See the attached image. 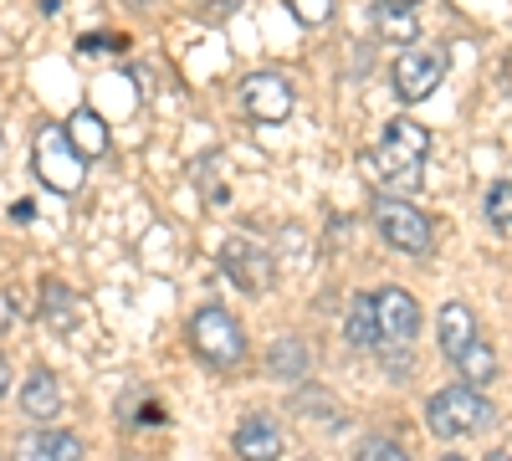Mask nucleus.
I'll return each mask as SVG.
<instances>
[{
    "label": "nucleus",
    "mask_w": 512,
    "mask_h": 461,
    "mask_svg": "<svg viewBox=\"0 0 512 461\" xmlns=\"http://www.w3.org/2000/svg\"><path fill=\"white\" fill-rule=\"evenodd\" d=\"M425 159H431V134L410 118H390L384 139L369 149V170L384 180L390 195H415L425 180Z\"/></svg>",
    "instance_id": "nucleus-1"
},
{
    "label": "nucleus",
    "mask_w": 512,
    "mask_h": 461,
    "mask_svg": "<svg viewBox=\"0 0 512 461\" xmlns=\"http://www.w3.org/2000/svg\"><path fill=\"white\" fill-rule=\"evenodd\" d=\"M425 426L436 436L456 441V436H472V431H487L492 426V400L472 385H446L425 400Z\"/></svg>",
    "instance_id": "nucleus-2"
},
{
    "label": "nucleus",
    "mask_w": 512,
    "mask_h": 461,
    "mask_svg": "<svg viewBox=\"0 0 512 461\" xmlns=\"http://www.w3.org/2000/svg\"><path fill=\"white\" fill-rule=\"evenodd\" d=\"M36 175L57 195H77L82 180H88V159L77 154L67 123H41L36 129Z\"/></svg>",
    "instance_id": "nucleus-3"
},
{
    "label": "nucleus",
    "mask_w": 512,
    "mask_h": 461,
    "mask_svg": "<svg viewBox=\"0 0 512 461\" xmlns=\"http://www.w3.org/2000/svg\"><path fill=\"white\" fill-rule=\"evenodd\" d=\"M190 349L210 364V369H236L246 359V333L241 323L221 308V303H205L190 318Z\"/></svg>",
    "instance_id": "nucleus-4"
},
{
    "label": "nucleus",
    "mask_w": 512,
    "mask_h": 461,
    "mask_svg": "<svg viewBox=\"0 0 512 461\" xmlns=\"http://www.w3.org/2000/svg\"><path fill=\"white\" fill-rule=\"evenodd\" d=\"M374 226H379V236L390 241L395 251H405V257L431 251V221H425L415 205L395 200V195H379L374 200Z\"/></svg>",
    "instance_id": "nucleus-5"
},
{
    "label": "nucleus",
    "mask_w": 512,
    "mask_h": 461,
    "mask_svg": "<svg viewBox=\"0 0 512 461\" xmlns=\"http://www.w3.org/2000/svg\"><path fill=\"white\" fill-rule=\"evenodd\" d=\"M441 77H446V57L415 47V52H405V57L395 62V93H400L405 103H420V98H431V93L441 88Z\"/></svg>",
    "instance_id": "nucleus-6"
},
{
    "label": "nucleus",
    "mask_w": 512,
    "mask_h": 461,
    "mask_svg": "<svg viewBox=\"0 0 512 461\" xmlns=\"http://www.w3.org/2000/svg\"><path fill=\"white\" fill-rule=\"evenodd\" d=\"M374 318H379V339L384 344H410L420 333V308H415L410 292H400V287L374 292Z\"/></svg>",
    "instance_id": "nucleus-7"
},
{
    "label": "nucleus",
    "mask_w": 512,
    "mask_h": 461,
    "mask_svg": "<svg viewBox=\"0 0 512 461\" xmlns=\"http://www.w3.org/2000/svg\"><path fill=\"white\" fill-rule=\"evenodd\" d=\"M241 103L256 123H282L292 113V88L277 77V72H251L241 82Z\"/></svg>",
    "instance_id": "nucleus-8"
},
{
    "label": "nucleus",
    "mask_w": 512,
    "mask_h": 461,
    "mask_svg": "<svg viewBox=\"0 0 512 461\" xmlns=\"http://www.w3.org/2000/svg\"><path fill=\"white\" fill-rule=\"evenodd\" d=\"M221 262H226V272L236 277L241 292L272 287V257H267V246H256V241H246V236H231L226 251H221Z\"/></svg>",
    "instance_id": "nucleus-9"
},
{
    "label": "nucleus",
    "mask_w": 512,
    "mask_h": 461,
    "mask_svg": "<svg viewBox=\"0 0 512 461\" xmlns=\"http://www.w3.org/2000/svg\"><path fill=\"white\" fill-rule=\"evenodd\" d=\"M21 415L36 426H47L62 415V385H57V374L52 369H31L26 374V385H21Z\"/></svg>",
    "instance_id": "nucleus-10"
},
{
    "label": "nucleus",
    "mask_w": 512,
    "mask_h": 461,
    "mask_svg": "<svg viewBox=\"0 0 512 461\" xmlns=\"http://www.w3.org/2000/svg\"><path fill=\"white\" fill-rule=\"evenodd\" d=\"M236 451L246 461H277L282 456V426L272 421V415H246V421L236 426Z\"/></svg>",
    "instance_id": "nucleus-11"
},
{
    "label": "nucleus",
    "mask_w": 512,
    "mask_h": 461,
    "mask_svg": "<svg viewBox=\"0 0 512 461\" xmlns=\"http://www.w3.org/2000/svg\"><path fill=\"white\" fill-rule=\"evenodd\" d=\"M436 339H441V354L456 364L466 349H472V344L482 339L472 308H466V303H446V308H441V318H436Z\"/></svg>",
    "instance_id": "nucleus-12"
},
{
    "label": "nucleus",
    "mask_w": 512,
    "mask_h": 461,
    "mask_svg": "<svg viewBox=\"0 0 512 461\" xmlns=\"http://www.w3.org/2000/svg\"><path fill=\"white\" fill-rule=\"evenodd\" d=\"M16 461H82V441L72 431H36L16 446Z\"/></svg>",
    "instance_id": "nucleus-13"
},
{
    "label": "nucleus",
    "mask_w": 512,
    "mask_h": 461,
    "mask_svg": "<svg viewBox=\"0 0 512 461\" xmlns=\"http://www.w3.org/2000/svg\"><path fill=\"white\" fill-rule=\"evenodd\" d=\"M67 134H72V144H77V154L82 159H103L108 154V129H103V118L93 113V108H77L72 118H67Z\"/></svg>",
    "instance_id": "nucleus-14"
},
{
    "label": "nucleus",
    "mask_w": 512,
    "mask_h": 461,
    "mask_svg": "<svg viewBox=\"0 0 512 461\" xmlns=\"http://www.w3.org/2000/svg\"><path fill=\"white\" fill-rule=\"evenodd\" d=\"M344 339L359 344V349H374L384 344L379 339V318H374V292H359V298L349 303V318H344Z\"/></svg>",
    "instance_id": "nucleus-15"
},
{
    "label": "nucleus",
    "mask_w": 512,
    "mask_h": 461,
    "mask_svg": "<svg viewBox=\"0 0 512 461\" xmlns=\"http://www.w3.org/2000/svg\"><path fill=\"white\" fill-rule=\"evenodd\" d=\"M308 364H313V349L303 339H277L267 349V369L277 374V380H297V374H308Z\"/></svg>",
    "instance_id": "nucleus-16"
},
{
    "label": "nucleus",
    "mask_w": 512,
    "mask_h": 461,
    "mask_svg": "<svg viewBox=\"0 0 512 461\" xmlns=\"http://www.w3.org/2000/svg\"><path fill=\"white\" fill-rule=\"evenodd\" d=\"M456 369H461V385H472V390H482L492 374H497V354H492V344L487 339H477L472 349H466L461 359H456Z\"/></svg>",
    "instance_id": "nucleus-17"
},
{
    "label": "nucleus",
    "mask_w": 512,
    "mask_h": 461,
    "mask_svg": "<svg viewBox=\"0 0 512 461\" xmlns=\"http://www.w3.org/2000/svg\"><path fill=\"white\" fill-rule=\"evenodd\" d=\"M41 323L47 328H57V333H67L72 328V292L62 287V282H41Z\"/></svg>",
    "instance_id": "nucleus-18"
},
{
    "label": "nucleus",
    "mask_w": 512,
    "mask_h": 461,
    "mask_svg": "<svg viewBox=\"0 0 512 461\" xmlns=\"http://www.w3.org/2000/svg\"><path fill=\"white\" fill-rule=\"evenodd\" d=\"M374 26H379V36H390V41H400V47H410V41L420 36V26H415V16L410 11H400V6H374Z\"/></svg>",
    "instance_id": "nucleus-19"
},
{
    "label": "nucleus",
    "mask_w": 512,
    "mask_h": 461,
    "mask_svg": "<svg viewBox=\"0 0 512 461\" xmlns=\"http://www.w3.org/2000/svg\"><path fill=\"white\" fill-rule=\"evenodd\" d=\"M297 410H303V415H318L323 426H338V421H344V415L333 410V395H328V390H303V395H297Z\"/></svg>",
    "instance_id": "nucleus-20"
},
{
    "label": "nucleus",
    "mask_w": 512,
    "mask_h": 461,
    "mask_svg": "<svg viewBox=\"0 0 512 461\" xmlns=\"http://www.w3.org/2000/svg\"><path fill=\"white\" fill-rule=\"evenodd\" d=\"M354 461H410V456H405V446H400V441L369 436V441L359 446V456H354Z\"/></svg>",
    "instance_id": "nucleus-21"
},
{
    "label": "nucleus",
    "mask_w": 512,
    "mask_h": 461,
    "mask_svg": "<svg viewBox=\"0 0 512 461\" xmlns=\"http://www.w3.org/2000/svg\"><path fill=\"white\" fill-rule=\"evenodd\" d=\"M487 216H492V226L512 231V185H492V195H487Z\"/></svg>",
    "instance_id": "nucleus-22"
},
{
    "label": "nucleus",
    "mask_w": 512,
    "mask_h": 461,
    "mask_svg": "<svg viewBox=\"0 0 512 461\" xmlns=\"http://www.w3.org/2000/svg\"><path fill=\"white\" fill-rule=\"evenodd\" d=\"M292 11L297 21H308V26H323L333 16V0H292Z\"/></svg>",
    "instance_id": "nucleus-23"
},
{
    "label": "nucleus",
    "mask_w": 512,
    "mask_h": 461,
    "mask_svg": "<svg viewBox=\"0 0 512 461\" xmlns=\"http://www.w3.org/2000/svg\"><path fill=\"white\" fill-rule=\"evenodd\" d=\"M16 323H21V303H16V292H11V287H0V333L16 328Z\"/></svg>",
    "instance_id": "nucleus-24"
},
{
    "label": "nucleus",
    "mask_w": 512,
    "mask_h": 461,
    "mask_svg": "<svg viewBox=\"0 0 512 461\" xmlns=\"http://www.w3.org/2000/svg\"><path fill=\"white\" fill-rule=\"evenodd\" d=\"M77 47H82V52H98V47H113V52H118V47H123V36H108V31L98 36V31H88V36L77 41Z\"/></svg>",
    "instance_id": "nucleus-25"
},
{
    "label": "nucleus",
    "mask_w": 512,
    "mask_h": 461,
    "mask_svg": "<svg viewBox=\"0 0 512 461\" xmlns=\"http://www.w3.org/2000/svg\"><path fill=\"white\" fill-rule=\"evenodd\" d=\"M6 395H11V359L0 354V400H6Z\"/></svg>",
    "instance_id": "nucleus-26"
},
{
    "label": "nucleus",
    "mask_w": 512,
    "mask_h": 461,
    "mask_svg": "<svg viewBox=\"0 0 512 461\" xmlns=\"http://www.w3.org/2000/svg\"><path fill=\"white\" fill-rule=\"evenodd\" d=\"M11 221H31V200H16L11 205Z\"/></svg>",
    "instance_id": "nucleus-27"
},
{
    "label": "nucleus",
    "mask_w": 512,
    "mask_h": 461,
    "mask_svg": "<svg viewBox=\"0 0 512 461\" xmlns=\"http://www.w3.org/2000/svg\"><path fill=\"white\" fill-rule=\"evenodd\" d=\"M384 6H400V11H410V6H420V0H384Z\"/></svg>",
    "instance_id": "nucleus-28"
},
{
    "label": "nucleus",
    "mask_w": 512,
    "mask_h": 461,
    "mask_svg": "<svg viewBox=\"0 0 512 461\" xmlns=\"http://www.w3.org/2000/svg\"><path fill=\"white\" fill-rule=\"evenodd\" d=\"M487 461H512V451H492V456H487Z\"/></svg>",
    "instance_id": "nucleus-29"
},
{
    "label": "nucleus",
    "mask_w": 512,
    "mask_h": 461,
    "mask_svg": "<svg viewBox=\"0 0 512 461\" xmlns=\"http://www.w3.org/2000/svg\"><path fill=\"white\" fill-rule=\"evenodd\" d=\"M210 6H236V0H210Z\"/></svg>",
    "instance_id": "nucleus-30"
},
{
    "label": "nucleus",
    "mask_w": 512,
    "mask_h": 461,
    "mask_svg": "<svg viewBox=\"0 0 512 461\" xmlns=\"http://www.w3.org/2000/svg\"><path fill=\"white\" fill-rule=\"evenodd\" d=\"M128 6H149V0H128Z\"/></svg>",
    "instance_id": "nucleus-31"
},
{
    "label": "nucleus",
    "mask_w": 512,
    "mask_h": 461,
    "mask_svg": "<svg viewBox=\"0 0 512 461\" xmlns=\"http://www.w3.org/2000/svg\"><path fill=\"white\" fill-rule=\"evenodd\" d=\"M446 461H466V456H446Z\"/></svg>",
    "instance_id": "nucleus-32"
}]
</instances>
